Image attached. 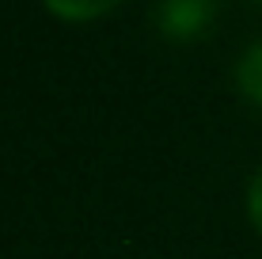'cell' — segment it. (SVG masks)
I'll return each mask as SVG.
<instances>
[{
  "label": "cell",
  "mask_w": 262,
  "mask_h": 259,
  "mask_svg": "<svg viewBox=\"0 0 262 259\" xmlns=\"http://www.w3.org/2000/svg\"><path fill=\"white\" fill-rule=\"evenodd\" d=\"M156 23L171 38H198L213 23V0H160Z\"/></svg>",
  "instance_id": "1"
},
{
  "label": "cell",
  "mask_w": 262,
  "mask_h": 259,
  "mask_svg": "<svg viewBox=\"0 0 262 259\" xmlns=\"http://www.w3.org/2000/svg\"><path fill=\"white\" fill-rule=\"evenodd\" d=\"M236 80H239V92L247 95V99L262 103V46H251V50L239 57Z\"/></svg>",
  "instance_id": "2"
},
{
  "label": "cell",
  "mask_w": 262,
  "mask_h": 259,
  "mask_svg": "<svg viewBox=\"0 0 262 259\" xmlns=\"http://www.w3.org/2000/svg\"><path fill=\"white\" fill-rule=\"evenodd\" d=\"M118 0H46V8H53L65 19H95L106 8H114Z\"/></svg>",
  "instance_id": "3"
},
{
  "label": "cell",
  "mask_w": 262,
  "mask_h": 259,
  "mask_svg": "<svg viewBox=\"0 0 262 259\" xmlns=\"http://www.w3.org/2000/svg\"><path fill=\"white\" fill-rule=\"evenodd\" d=\"M247 210H251V221H255V229H258V236H262V172L255 175V183H251Z\"/></svg>",
  "instance_id": "4"
}]
</instances>
